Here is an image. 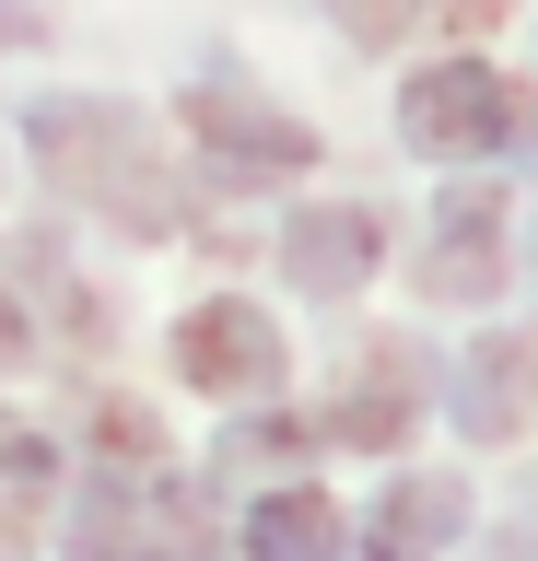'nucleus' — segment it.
Returning a JSON list of instances; mask_svg holds the SVG:
<instances>
[]
</instances>
